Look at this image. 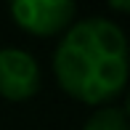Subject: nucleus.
<instances>
[{"mask_svg":"<svg viewBox=\"0 0 130 130\" xmlns=\"http://www.w3.org/2000/svg\"><path fill=\"white\" fill-rule=\"evenodd\" d=\"M53 72L58 85L77 101H111L127 82L125 32L104 16L72 21L53 53Z\"/></svg>","mask_w":130,"mask_h":130,"instance_id":"obj_1","label":"nucleus"},{"mask_svg":"<svg viewBox=\"0 0 130 130\" xmlns=\"http://www.w3.org/2000/svg\"><path fill=\"white\" fill-rule=\"evenodd\" d=\"M8 11L16 24L32 35H56L74 21L72 0H13Z\"/></svg>","mask_w":130,"mask_h":130,"instance_id":"obj_2","label":"nucleus"},{"mask_svg":"<svg viewBox=\"0 0 130 130\" xmlns=\"http://www.w3.org/2000/svg\"><path fill=\"white\" fill-rule=\"evenodd\" d=\"M40 90V67L32 53L21 48H0V96L27 101Z\"/></svg>","mask_w":130,"mask_h":130,"instance_id":"obj_3","label":"nucleus"},{"mask_svg":"<svg viewBox=\"0 0 130 130\" xmlns=\"http://www.w3.org/2000/svg\"><path fill=\"white\" fill-rule=\"evenodd\" d=\"M82 130H127V117L117 106H101L88 117Z\"/></svg>","mask_w":130,"mask_h":130,"instance_id":"obj_4","label":"nucleus"},{"mask_svg":"<svg viewBox=\"0 0 130 130\" xmlns=\"http://www.w3.org/2000/svg\"><path fill=\"white\" fill-rule=\"evenodd\" d=\"M111 8H120V11H125V8H130V3H125V0H117V3H109Z\"/></svg>","mask_w":130,"mask_h":130,"instance_id":"obj_5","label":"nucleus"}]
</instances>
